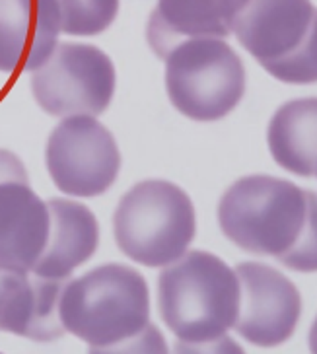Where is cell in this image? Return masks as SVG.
<instances>
[{
  "instance_id": "14",
  "label": "cell",
  "mask_w": 317,
  "mask_h": 354,
  "mask_svg": "<svg viewBox=\"0 0 317 354\" xmlns=\"http://www.w3.org/2000/svg\"><path fill=\"white\" fill-rule=\"evenodd\" d=\"M49 234L33 274L45 279H68L94 257L99 243V226L94 212L70 198H51Z\"/></svg>"
},
{
  "instance_id": "4",
  "label": "cell",
  "mask_w": 317,
  "mask_h": 354,
  "mask_svg": "<svg viewBox=\"0 0 317 354\" xmlns=\"http://www.w3.org/2000/svg\"><path fill=\"white\" fill-rule=\"evenodd\" d=\"M197 232L191 197L166 179H146L121 197L113 216L119 250L144 267H166L189 250Z\"/></svg>"
},
{
  "instance_id": "15",
  "label": "cell",
  "mask_w": 317,
  "mask_h": 354,
  "mask_svg": "<svg viewBox=\"0 0 317 354\" xmlns=\"http://www.w3.org/2000/svg\"><path fill=\"white\" fill-rule=\"evenodd\" d=\"M317 100L304 97L280 105L267 129L273 160L286 171L316 177L317 171Z\"/></svg>"
},
{
  "instance_id": "16",
  "label": "cell",
  "mask_w": 317,
  "mask_h": 354,
  "mask_svg": "<svg viewBox=\"0 0 317 354\" xmlns=\"http://www.w3.org/2000/svg\"><path fill=\"white\" fill-rule=\"evenodd\" d=\"M61 33L92 37L104 33L115 21L119 0H57Z\"/></svg>"
},
{
  "instance_id": "2",
  "label": "cell",
  "mask_w": 317,
  "mask_h": 354,
  "mask_svg": "<svg viewBox=\"0 0 317 354\" xmlns=\"http://www.w3.org/2000/svg\"><path fill=\"white\" fill-rule=\"evenodd\" d=\"M240 281L232 267L209 251H187L158 277V310L185 344H212L233 329Z\"/></svg>"
},
{
  "instance_id": "9",
  "label": "cell",
  "mask_w": 317,
  "mask_h": 354,
  "mask_svg": "<svg viewBox=\"0 0 317 354\" xmlns=\"http://www.w3.org/2000/svg\"><path fill=\"white\" fill-rule=\"evenodd\" d=\"M49 234V207L20 158L0 148V267L32 272Z\"/></svg>"
},
{
  "instance_id": "1",
  "label": "cell",
  "mask_w": 317,
  "mask_h": 354,
  "mask_svg": "<svg viewBox=\"0 0 317 354\" xmlns=\"http://www.w3.org/2000/svg\"><path fill=\"white\" fill-rule=\"evenodd\" d=\"M218 222L240 250L271 255L294 271L317 269L314 191L278 177H242L220 198Z\"/></svg>"
},
{
  "instance_id": "11",
  "label": "cell",
  "mask_w": 317,
  "mask_h": 354,
  "mask_svg": "<svg viewBox=\"0 0 317 354\" xmlns=\"http://www.w3.org/2000/svg\"><path fill=\"white\" fill-rule=\"evenodd\" d=\"M68 279H45L0 267V331L37 343L61 339L66 331L59 304Z\"/></svg>"
},
{
  "instance_id": "8",
  "label": "cell",
  "mask_w": 317,
  "mask_h": 354,
  "mask_svg": "<svg viewBox=\"0 0 317 354\" xmlns=\"http://www.w3.org/2000/svg\"><path fill=\"white\" fill-rule=\"evenodd\" d=\"M45 162L53 183L73 197H97L115 183L121 152L113 135L90 115L64 117L47 140Z\"/></svg>"
},
{
  "instance_id": "12",
  "label": "cell",
  "mask_w": 317,
  "mask_h": 354,
  "mask_svg": "<svg viewBox=\"0 0 317 354\" xmlns=\"http://www.w3.org/2000/svg\"><path fill=\"white\" fill-rule=\"evenodd\" d=\"M61 35L57 0H0V73H33Z\"/></svg>"
},
{
  "instance_id": "7",
  "label": "cell",
  "mask_w": 317,
  "mask_h": 354,
  "mask_svg": "<svg viewBox=\"0 0 317 354\" xmlns=\"http://www.w3.org/2000/svg\"><path fill=\"white\" fill-rule=\"evenodd\" d=\"M32 94L53 117H97L115 94V66L95 45L57 43L51 57L33 71Z\"/></svg>"
},
{
  "instance_id": "3",
  "label": "cell",
  "mask_w": 317,
  "mask_h": 354,
  "mask_svg": "<svg viewBox=\"0 0 317 354\" xmlns=\"http://www.w3.org/2000/svg\"><path fill=\"white\" fill-rule=\"evenodd\" d=\"M59 313L66 333L90 344L92 353H106L148 327V284L133 267L99 265L64 282Z\"/></svg>"
},
{
  "instance_id": "5",
  "label": "cell",
  "mask_w": 317,
  "mask_h": 354,
  "mask_svg": "<svg viewBox=\"0 0 317 354\" xmlns=\"http://www.w3.org/2000/svg\"><path fill=\"white\" fill-rule=\"evenodd\" d=\"M316 32L311 0H249L232 30L243 49L286 84L317 80Z\"/></svg>"
},
{
  "instance_id": "10",
  "label": "cell",
  "mask_w": 317,
  "mask_h": 354,
  "mask_svg": "<svg viewBox=\"0 0 317 354\" xmlns=\"http://www.w3.org/2000/svg\"><path fill=\"white\" fill-rule=\"evenodd\" d=\"M240 308L233 329L255 346L286 343L302 315L300 292L286 274L263 263H240Z\"/></svg>"
},
{
  "instance_id": "6",
  "label": "cell",
  "mask_w": 317,
  "mask_h": 354,
  "mask_svg": "<svg viewBox=\"0 0 317 354\" xmlns=\"http://www.w3.org/2000/svg\"><path fill=\"white\" fill-rule=\"evenodd\" d=\"M164 61L169 102L193 121L224 119L242 102L247 88L245 66L224 39H185Z\"/></svg>"
},
{
  "instance_id": "13",
  "label": "cell",
  "mask_w": 317,
  "mask_h": 354,
  "mask_svg": "<svg viewBox=\"0 0 317 354\" xmlns=\"http://www.w3.org/2000/svg\"><path fill=\"white\" fill-rule=\"evenodd\" d=\"M249 0H158L146 28L152 51L166 57L185 39H224Z\"/></svg>"
}]
</instances>
